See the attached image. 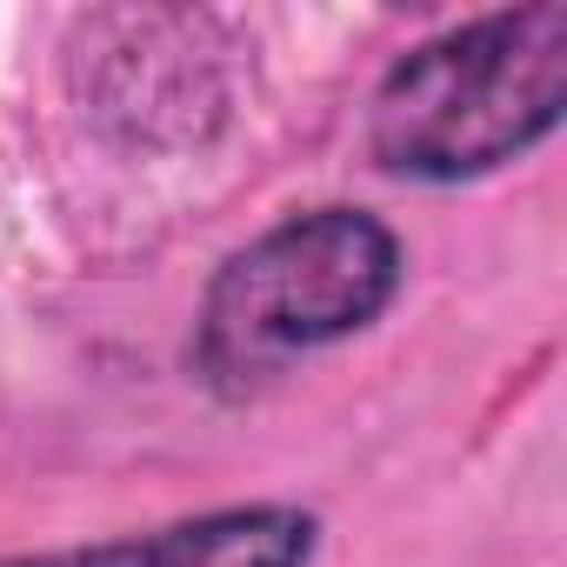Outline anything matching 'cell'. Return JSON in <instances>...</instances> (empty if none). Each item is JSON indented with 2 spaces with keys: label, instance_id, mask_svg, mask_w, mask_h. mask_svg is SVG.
Listing matches in <instances>:
<instances>
[{
  "label": "cell",
  "instance_id": "1",
  "mask_svg": "<svg viewBox=\"0 0 567 567\" xmlns=\"http://www.w3.org/2000/svg\"><path fill=\"white\" fill-rule=\"evenodd\" d=\"M567 114V8H507L414 48L374 94L368 147L401 181H481Z\"/></svg>",
  "mask_w": 567,
  "mask_h": 567
},
{
  "label": "cell",
  "instance_id": "2",
  "mask_svg": "<svg viewBox=\"0 0 567 567\" xmlns=\"http://www.w3.org/2000/svg\"><path fill=\"white\" fill-rule=\"evenodd\" d=\"M401 295V240L361 207H315L247 240L207 288L200 368L227 388L334 348Z\"/></svg>",
  "mask_w": 567,
  "mask_h": 567
},
{
  "label": "cell",
  "instance_id": "3",
  "mask_svg": "<svg viewBox=\"0 0 567 567\" xmlns=\"http://www.w3.org/2000/svg\"><path fill=\"white\" fill-rule=\"evenodd\" d=\"M315 540H321L315 514L254 501V507H220V514H194L154 534L94 540V547L8 554L0 567H308Z\"/></svg>",
  "mask_w": 567,
  "mask_h": 567
}]
</instances>
